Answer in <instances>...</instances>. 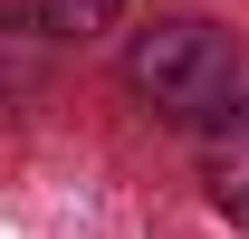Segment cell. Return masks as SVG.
Segmentation results:
<instances>
[{
    "instance_id": "obj_2",
    "label": "cell",
    "mask_w": 249,
    "mask_h": 239,
    "mask_svg": "<svg viewBox=\"0 0 249 239\" xmlns=\"http://www.w3.org/2000/svg\"><path fill=\"white\" fill-rule=\"evenodd\" d=\"M201 172H211V201L249 230V105H230V115L211 124V163H201Z\"/></svg>"
},
{
    "instance_id": "obj_3",
    "label": "cell",
    "mask_w": 249,
    "mask_h": 239,
    "mask_svg": "<svg viewBox=\"0 0 249 239\" xmlns=\"http://www.w3.org/2000/svg\"><path fill=\"white\" fill-rule=\"evenodd\" d=\"M29 19H38L48 38H96V29L124 19V0H29Z\"/></svg>"
},
{
    "instance_id": "obj_1",
    "label": "cell",
    "mask_w": 249,
    "mask_h": 239,
    "mask_svg": "<svg viewBox=\"0 0 249 239\" xmlns=\"http://www.w3.org/2000/svg\"><path fill=\"white\" fill-rule=\"evenodd\" d=\"M124 86L144 96V115H163V124H211L240 96V38L220 19H154L124 48Z\"/></svg>"
}]
</instances>
